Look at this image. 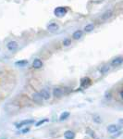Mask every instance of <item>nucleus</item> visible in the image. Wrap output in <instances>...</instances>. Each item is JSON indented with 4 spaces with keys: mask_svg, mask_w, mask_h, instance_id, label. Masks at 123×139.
I'll return each mask as SVG.
<instances>
[{
    "mask_svg": "<svg viewBox=\"0 0 123 139\" xmlns=\"http://www.w3.org/2000/svg\"><path fill=\"white\" fill-rule=\"evenodd\" d=\"M93 121H94L95 123H102V122H103V120H102V118L99 116V115H94V117H93Z\"/></svg>",
    "mask_w": 123,
    "mask_h": 139,
    "instance_id": "nucleus-20",
    "label": "nucleus"
},
{
    "mask_svg": "<svg viewBox=\"0 0 123 139\" xmlns=\"http://www.w3.org/2000/svg\"><path fill=\"white\" fill-rule=\"evenodd\" d=\"M123 64V57L118 56L114 58L112 60L110 61V66L112 67H119Z\"/></svg>",
    "mask_w": 123,
    "mask_h": 139,
    "instance_id": "nucleus-4",
    "label": "nucleus"
},
{
    "mask_svg": "<svg viewBox=\"0 0 123 139\" xmlns=\"http://www.w3.org/2000/svg\"><path fill=\"white\" fill-rule=\"evenodd\" d=\"M92 84V80L89 77H82L81 79L80 82V87H82V89H85V88L89 87L90 85Z\"/></svg>",
    "mask_w": 123,
    "mask_h": 139,
    "instance_id": "nucleus-3",
    "label": "nucleus"
},
{
    "mask_svg": "<svg viewBox=\"0 0 123 139\" xmlns=\"http://www.w3.org/2000/svg\"><path fill=\"white\" fill-rule=\"evenodd\" d=\"M122 128V125H116V124H110L107 126L106 130H107V132L109 134H115L117 133L118 131H119V129Z\"/></svg>",
    "mask_w": 123,
    "mask_h": 139,
    "instance_id": "nucleus-7",
    "label": "nucleus"
},
{
    "mask_svg": "<svg viewBox=\"0 0 123 139\" xmlns=\"http://www.w3.org/2000/svg\"><path fill=\"white\" fill-rule=\"evenodd\" d=\"M31 65H32V68L35 69V70H40V69L43 68V63L40 59H34Z\"/></svg>",
    "mask_w": 123,
    "mask_h": 139,
    "instance_id": "nucleus-8",
    "label": "nucleus"
},
{
    "mask_svg": "<svg viewBox=\"0 0 123 139\" xmlns=\"http://www.w3.org/2000/svg\"><path fill=\"white\" fill-rule=\"evenodd\" d=\"M63 95V89L60 87H55L53 89V97L55 98H59Z\"/></svg>",
    "mask_w": 123,
    "mask_h": 139,
    "instance_id": "nucleus-11",
    "label": "nucleus"
},
{
    "mask_svg": "<svg viewBox=\"0 0 123 139\" xmlns=\"http://www.w3.org/2000/svg\"><path fill=\"white\" fill-rule=\"evenodd\" d=\"M29 63V61L26 60V59H21V60L16 61L15 62V65L17 67H26Z\"/></svg>",
    "mask_w": 123,
    "mask_h": 139,
    "instance_id": "nucleus-15",
    "label": "nucleus"
},
{
    "mask_svg": "<svg viewBox=\"0 0 123 139\" xmlns=\"http://www.w3.org/2000/svg\"><path fill=\"white\" fill-rule=\"evenodd\" d=\"M86 133H87V134H88V135H90V136L92 137L93 139H99L98 137H97L96 134L94 133V131L91 129V128H87V129H86Z\"/></svg>",
    "mask_w": 123,
    "mask_h": 139,
    "instance_id": "nucleus-17",
    "label": "nucleus"
},
{
    "mask_svg": "<svg viewBox=\"0 0 123 139\" xmlns=\"http://www.w3.org/2000/svg\"><path fill=\"white\" fill-rule=\"evenodd\" d=\"M32 100H33L36 104H42L43 98L41 95V94H40V92H35L33 93V95H32Z\"/></svg>",
    "mask_w": 123,
    "mask_h": 139,
    "instance_id": "nucleus-9",
    "label": "nucleus"
},
{
    "mask_svg": "<svg viewBox=\"0 0 123 139\" xmlns=\"http://www.w3.org/2000/svg\"><path fill=\"white\" fill-rule=\"evenodd\" d=\"M30 132V128L29 127H25V128H21V130H20V133L21 134H27V133Z\"/></svg>",
    "mask_w": 123,
    "mask_h": 139,
    "instance_id": "nucleus-23",
    "label": "nucleus"
},
{
    "mask_svg": "<svg viewBox=\"0 0 123 139\" xmlns=\"http://www.w3.org/2000/svg\"><path fill=\"white\" fill-rule=\"evenodd\" d=\"M59 30V25L58 23H55V22H51L47 25V31L51 34H55L57 33Z\"/></svg>",
    "mask_w": 123,
    "mask_h": 139,
    "instance_id": "nucleus-6",
    "label": "nucleus"
},
{
    "mask_svg": "<svg viewBox=\"0 0 123 139\" xmlns=\"http://www.w3.org/2000/svg\"><path fill=\"white\" fill-rule=\"evenodd\" d=\"M70 115V113L69 112V111H64V112H62L60 116H59V122H64V121H66L67 119H69Z\"/></svg>",
    "mask_w": 123,
    "mask_h": 139,
    "instance_id": "nucleus-16",
    "label": "nucleus"
},
{
    "mask_svg": "<svg viewBox=\"0 0 123 139\" xmlns=\"http://www.w3.org/2000/svg\"><path fill=\"white\" fill-rule=\"evenodd\" d=\"M40 94L43 97V100H49L51 98V93L48 89H46V88H43L41 91H40Z\"/></svg>",
    "mask_w": 123,
    "mask_h": 139,
    "instance_id": "nucleus-10",
    "label": "nucleus"
},
{
    "mask_svg": "<svg viewBox=\"0 0 123 139\" xmlns=\"http://www.w3.org/2000/svg\"><path fill=\"white\" fill-rule=\"evenodd\" d=\"M83 36V32L82 30H76L74 33L72 34V39L73 40H80L82 37Z\"/></svg>",
    "mask_w": 123,
    "mask_h": 139,
    "instance_id": "nucleus-12",
    "label": "nucleus"
},
{
    "mask_svg": "<svg viewBox=\"0 0 123 139\" xmlns=\"http://www.w3.org/2000/svg\"><path fill=\"white\" fill-rule=\"evenodd\" d=\"M68 13V8L65 7H58L54 10V15L58 18H63Z\"/></svg>",
    "mask_w": 123,
    "mask_h": 139,
    "instance_id": "nucleus-1",
    "label": "nucleus"
},
{
    "mask_svg": "<svg viewBox=\"0 0 123 139\" xmlns=\"http://www.w3.org/2000/svg\"><path fill=\"white\" fill-rule=\"evenodd\" d=\"M48 121H49L48 119H43V120H40L39 122H35V126H36V127L41 126L42 124H43V123H46V122H47Z\"/></svg>",
    "mask_w": 123,
    "mask_h": 139,
    "instance_id": "nucleus-22",
    "label": "nucleus"
},
{
    "mask_svg": "<svg viewBox=\"0 0 123 139\" xmlns=\"http://www.w3.org/2000/svg\"><path fill=\"white\" fill-rule=\"evenodd\" d=\"M62 45H63L64 46H66V47L70 46V45H71V39H70V38H65V39L63 40Z\"/></svg>",
    "mask_w": 123,
    "mask_h": 139,
    "instance_id": "nucleus-21",
    "label": "nucleus"
},
{
    "mask_svg": "<svg viewBox=\"0 0 123 139\" xmlns=\"http://www.w3.org/2000/svg\"><path fill=\"white\" fill-rule=\"evenodd\" d=\"M64 137H65V139H75L76 134L71 130H68L64 133Z\"/></svg>",
    "mask_w": 123,
    "mask_h": 139,
    "instance_id": "nucleus-14",
    "label": "nucleus"
},
{
    "mask_svg": "<svg viewBox=\"0 0 123 139\" xmlns=\"http://www.w3.org/2000/svg\"><path fill=\"white\" fill-rule=\"evenodd\" d=\"M119 95H120L121 99H123V88L120 90V92H119Z\"/></svg>",
    "mask_w": 123,
    "mask_h": 139,
    "instance_id": "nucleus-24",
    "label": "nucleus"
},
{
    "mask_svg": "<svg viewBox=\"0 0 123 139\" xmlns=\"http://www.w3.org/2000/svg\"><path fill=\"white\" fill-rule=\"evenodd\" d=\"M112 15H113V11L111 9L109 10H106V12L103 13V15L101 16V20H107L108 19H110L112 17Z\"/></svg>",
    "mask_w": 123,
    "mask_h": 139,
    "instance_id": "nucleus-13",
    "label": "nucleus"
},
{
    "mask_svg": "<svg viewBox=\"0 0 123 139\" xmlns=\"http://www.w3.org/2000/svg\"><path fill=\"white\" fill-rule=\"evenodd\" d=\"M94 23H89L84 27V32L85 33H92L94 30Z\"/></svg>",
    "mask_w": 123,
    "mask_h": 139,
    "instance_id": "nucleus-18",
    "label": "nucleus"
},
{
    "mask_svg": "<svg viewBox=\"0 0 123 139\" xmlns=\"http://www.w3.org/2000/svg\"><path fill=\"white\" fill-rule=\"evenodd\" d=\"M7 48L11 52L17 51L18 48H19V44H18L16 41H14V40H12V41H9L7 44Z\"/></svg>",
    "mask_w": 123,
    "mask_h": 139,
    "instance_id": "nucleus-5",
    "label": "nucleus"
},
{
    "mask_svg": "<svg viewBox=\"0 0 123 139\" xmlns=\"http://www.w3.org/2000/svg\"><path fill=\"white\" fill-rule=\"evenodd\" d=\"M109 71H110V66H108V65H105L100 69V72L102 74H106Z\"/></svg>",
    "mask_w": 123,
    "mask_h": 139,
    "instance_id": "nucleus-19",
    "label": "nucleus"
},
{
    "mask_svg": "<svg viewBox=\"0 0 123 139\" xmlns=\"http://www.w3.org/2000/svg\"><path fill=\"white\" fill-rule=\"evenodd\" d=\"M34 123V120L32 119H27V120H23L21 122H18L17 124H16V128L17 129H21L23 128L24 126H27V125H31Z\"/></svg>",
    "mask_w": 123,
    "mask_h": 139,
    "instance_id": "nucleus-2",
    "label": "nucleus"
}]
</instances>
